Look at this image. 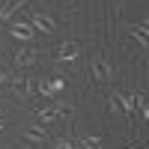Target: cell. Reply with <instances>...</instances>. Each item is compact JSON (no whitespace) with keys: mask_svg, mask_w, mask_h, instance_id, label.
<instances>
[{"mask_svg":"<svg viewBox=\"0 0 149 149\" xmlns=\"http://www.w3.org/2000/svg\"><path fill=\"white\" fill-rule=\"evenodd\" d=\"M90 66H93V78H95V81H102V84H104V81L113 78V66H110L102 54H95V57L90 60Z\"/></svg>","mask_w":149,"mask_h":149,"instance_id":"obj_1","label":"cell"},{"mask_svg":"<svg viewBox=\"0 0 149 149\" xmlns=\"http://www.w3.org/2000/svg\"><path fill=\"white\" fill-rule=\"evenodd\" d=\"M9 90L15 93L18 98H33V95H36V90H39V84H36L33 78H15Z\"/></svg>","mask_w":149,"mask_h":149,"instance_id":"obj_2","label":"cell"},{"mask_svg":"<svg viewBox=\"0 0 149 149\" xmlns=\"http://www.w3.org/2000/svg\"><path fill=\"white\" fill-rule=\"evenodd\" d=\"M27 24H30L33 30H42L45 36H51V33L57 30V21H54L51 15H42V12H30V21H27Z\"/></svg>","mask_w":149,"mask_h":149,"instance_id":"obj_3","label":"cell"},{"mask_svg":"<svg viewBox=\"0 0 149 149\" xmlns=\"http://www.w3.org/2000/svg\"><path fill=\"white\" fill-rule=\"evenodd\" d=\"M9 33H12V39H18V42H30L36 30L27 21H9Z\"/></svg>","mask_w":149,"mask_h":149,"instance_id":"obj_4","label":"cell"},{"mask_svg":"<svg viewBox=\"0 0 149 149\" xmlns=\"http://www.w3.org/2000/svg\"><path fill=\"white\" fill-rule=\"evenodd\" d=\"M78 54H81L78 42H63L57 48V63H72V60H78Z\"/></svg>","mask_w":149,"mask_h":149,"instance_id":"obj_5","label":"cell"},{"mask_svg":"<svg viewBox=\"0 0 149 149\" xmlns=\"http://www.w3.org/2000/svg\"><path fill=\"white\" fill-rule=\"evenodd\" d=\"M21 137L27 140L30 146H42V140H45V128H42V125H27Z\"/></svg>","mask_w":149,"mask_h":149,"instance_id":"obj_6","label":"cell"},{"mask_svg":"<svg viewBox=\"0 0 149 149\" xmlns=\"http://www.w3.org/2000/svg\"><path fill=\"white\" fill-rule=\"evenodd\" d=\"M36 119L48 125V122H57V119H63V113H60V110H57V107L51 104V107H39V113H36Z\"/></svg>","mask_w":149,"mask_h":149,"instance_id":"obj_7","label":"cell"},{"mask_svg":"<svg viewBox=\"0 0 149 149\" xmlns=\"http://www.w3.org/2000/svg\"><path fill=\"white\" fill-rule=\"evenodd\" d=\"M36 60H39V57H36L33 48H21V51L15 54V66H33Z\"/></svg>","mask_w":149,"mask_h":149,"instance_id":"obj_8","label":"cell"},{"mask_svg":"<svg viewBox=\"0 0 149 149\" xmlns=\"http://www.w3.org/2000/svg\"><path fill=\"white\" fill-rule=\"evenodd\" d=\"M113 98H116V104H119V110L125 113L128 119L134 116V104H131V95H122V93H113Z\"/></svg>","mask_w":149,"mask_h":149,"instance_id":"obj_9","label":"cell"},{"mask_svg":"<svg viewBox=\"0 0 149 149\" xmlns=\"http://www.w3.org/2000/svg\"><path fill=\"white\" fill-rule=\"evenodd\" d=\"M78 146L81 149H102V137H95V134H81Z\"/></svg>","mask_w":149,"mask_h":149,"instance_id":"obj_10","label":"cell"},{"mask_svg":"<svg viewBox=\"0 0 149 149\" xmlns=\"http://www.w3.org/2000/svg\"><path fill=\"white\" fill-rule=\"evenodd\" d=\"M131 36H134V39L140 42V48H143V51L149 48V36H146V24H140V27H137V24H134V27H131Z\"/></svg>","mask_w":149,"mask_h":149,"instance_id":"obj_11","label":"cell"},{"mask_svg":"<svg viewBox=\"0 0 149 149\" xmlns=\"http://www.w3.org/2000/svg\"><path fill=\"white\" fill-rule=\"evenodd\" d=\"M131 104L140 110V116H143V119L149 116V107H146V95H143V93H131Z\"/></svg>","mask_w":149,"mask_h":149,"instance_id":"obj_12","label":"cell"},{"mask_svg":"<svg viewBox=\"0 0 149 149\" xmlns=\"http://www.w3.org/2000/svg\"><path fill=\"white\" fill-rule=\"evenodd\" d=\"M45 86H48V90H51V93L57 95V93H63V90H66V78H51Z\"/></svg>","mask_w":149,"mask_h":149,"instance_id":"obj_13","label":"cell"},{"mask_svg":"<svg viewBox=\"0 0 149 149\" xmlns=\"http://www.w3.org/2000/svg\"><path fill=\"white\" fill-rule=\"evenodd\" d=\"M12 81H15V78H12L9 72H0V86H12Z\"/></svg>","mask_w":149,"mask_h":149,"instance_id":"obj_14","label":"cell"},{"mask_svg":"<svg viewBox=\"0 0 149 149\" xmlns=\"http://www.w3.org/2000/svg\"><path fill=\"white\" fill-rule=\"evenodd\" d=\"M125 149H143V146H125Z\"/></svg>","mask_w":149,"mask_h":149,"instance_id":"obj_15","label":"cell"},{"mask_svg":"<svg viewBox=\"0 0 149 149\" xmlns=\"http://www.w3.org/2000/svg\"><path fill=\"white\" fill-rule=\"evenodd\" d=\"M0 131H3V122H0Z\"/></svg>","mask_w":149,"mask_h":149,"instance_id":"obj_16","label":"cell"}]
</instances>
